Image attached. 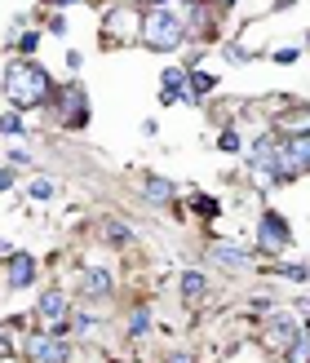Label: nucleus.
<instances>
[{
	"label": "nucleus",
	"mask_w": 310,
	"mask_h": 363,
	"mask_svg": "<svg viewBox=\"0 0 310 363\" xmlns=\"http://www.w3.org/2000/svg\"><path fill=\"white\" fill-rule=\"evenodd\" d=\"M182 40H187V27H182L173 13L155 9V13H147V18H142V45H147V49L169 53V49H177Z\"/></svg>",
	"instance_id": "2"
},
{
	"label": "nucleus",
	"mask_w": 310,
	"mask_h": 363,
	"mask_svg": "<svg viewBox=\"0 0 310 363\" xmlns=\"http://www.w3.org/2000/svg\"><path fill=\"white\" fill-rule=\"evenodd\" d=\"M94 323H98L94 315H80V319H76V328H80V333H94Z\"/></svg>",
	"instance_id": "25"
},
{
	"label": "nucleus",
	"mask_w": 310,
	"mask_h": 363,
	"mask_svg": "<svg viewBox=\"0 0 310 363\" xmlns=\"http://www.w3.org/2000/svg\"><path fill=\"white\" fill-rule=\"evenodd\" d=\"M209 257H213L217 266H231V270H248V266H253V252H244L240 244H222V240L213 244Z\"/></svg>",
	"instance_id": "10"
},
{
	"label": "nucleus",
	"mask_w": 310,
	"mask_h": 363,
	"mask_svg": "<svg viewBox=\"0 0 310 363\" xmlns=\"http://www.w3.org/2000/svg\"><path fill=\"white\" fill-rule=\"evenodd\" d=\"M297 333H301V323H293V319H275V323L266 328V337H262V341H266L270 350H288Z\"/></svg>",
	"instance_id": "12"
},
{
	"label": "nucleus",
	"mask_w": 310,
	"mask_h": 363,
	"mask_svg": "<svg viewBox=\"0 0 310 363\" xmlns=\"http://www.w3.org/2000/svg\"><path fill=\"white\" fill-rule=\"evenodd\" d=\"M53 195V182H31V199H49Z\"/></svg>",
	"instance_id": "21"
},
{
	"label": "nucleus",
	"mask_w": 310,
	"mask_h": 363,
	"mask_svg": "<svg viewBox=\"0 0 310 363\" xmlns=\"http://www.w3.org/2000/svg\"><path fill=\"white\" fill-rule=\"evenodd\" d=\"M253 173H266V177H279V142L275 138H258V142H253Z\"/></svg>",
	"instance_id": "8"
},
{
	"label": "nucleus",
	"mask_w": 310,
	"mask_h": 363,
	"mask_svg": "<svg viewBox=\"0 0 310 363\" xmlns=\"http://www.w3.org/2000/svg\"><path fill=\"white\" fill-rule=\"evenodd\" d=\"M58 120L67 124V129H80V124L89 120V94L80 84H62L58 89Z\"/></svg>",
	"instance_id": "4"
},
{
	"label": "nucleus",
	"mask_w": 310,
	"mask_h": 363,
	"mask_svg": "<svg viewBox=\"0 0 310 363\" xmlns=\"http://www.w3.org/2000/svg\"><path fill=\"white\" fill-rule=\"evenodd\" d=\"M182 297H204V275H199V270H187V275H182Z\"/></svg>",
	"instance_id": "15"
},
{
	"label": "nucleus",
	"mask_w": 310,
	"mask_h": 363,
	"mask_svg": "<svg viewBox=\"0 0 310 363\" xmlns=\"http://www.w3.org/2000/svg\"><path fill=\"white\" fill-rule=\"evenodd\" d=\"M195 208L204 213V217H217V199H209V195H199V199H195Z\"/></svg>",
	"instance_id": "22"
},
{
	"label": "nucleus",
	"mask_w": 310,
	"mask_h": 363,
	"mask_svg": "<svg viewBox=\"0 0 310 363\" xmlns=\"http://www.w3.org/2000/svg\"><path fill=\"white\" fill-rule=\"evenodd\" d=\"M284 363H310V328H301L293 337V346L284 350Z\"/></svg>",
	"instance_id": "14"
},
{
	"label": "nucleus",
	"mask_w": 310,
	"mask_h": 363,
	"mask_svg": "<svg viewBox=\"0 0 310 363\" xmlns=\"http://www.w3.org/2000/svg\"><path fill=\"white\" fill-rule=\"evenodd\" d=\"M35 319L45 323V333H62L67 319H71V301L62 293H45L40 306H35Z\"/></svg>",
	"instance_id": "5"
},
{
	"label": "nucleus",
	"mask_w": 310,
	"mask_h": 363,
	"mask_svg": "<svg viewBox=\"0 0 310 363\" xmlns=\"http://www.w3.org/2000/svg\"><path fill=\"white\" fill-rule=\"evenodd\" d=\"M0 133H23V116H18V111L0 116Z\"/></svg>",
	"instance_id": "18"
},
{
	"label": "nucleus",
	"mask_w": 310,
	"mask_h": 363,
	"mask_svg": "<svg viewBox=\"0 0 310 363\" xmlns=\"http://www.w3.org/2000/svg\"><path fill=\"white\" fill-rule=\"evenodd\" d=\"M102 27H106V35H111V40H116V35H124V40H142V13H138V9H129V5L111 9Z\"/></svg>",
	"instance_id": "7"
},
{
	"label": "nucleus",
	"mask_w": 310,
	"mask_h": 363,
	"mask_svg": "<svg viewBox=\"0 0 310 363\" xmlns=\"http://www.w3.org/2000/svg\"><path fill=\"white\" fill-rule=\"evenodd\" d=\"M217 147H222L226 155H235V151H240V133H235V129H226L222 138H217Z\"/></svg>",
	"instance_id": "19"
},
{
	"label": "nucleus",
	"mask_w": 310,
	"mask_h": 363,
	"mask_svg": "<svg viewBox=\"0 0 310 363\" xmlns=\"http://www.w3.org/2000/svg\"><path fill=\"white\" fill-rule=\"evenodd\" d=\"M213 5H222V9H231V5H235V0H213Z\"/></svg>",
	"instance_id": "27"
},
{
	"label": "nucleus",
	"mask_w": 310,
	"mask_h": 363,
	"mask_svg": "<svg viewBox=\"0 0 310 363\" xmlns=\"http://www.w3.org/2000/svg\"><path fill=\"white\" fill-rule=\"evenodd\" d=\"M106 240H111V244H124V240H129V230L111 222V226H106Z\"/></svg>",
	"instance_id": "23"
},
{
	"label": "nucleus",
	"mask_w": 310,
	"mask_h": 363,
	"mask_svg": "<svg viewBox=\"0 0 310 363\" xmlns=\"http://www.w3.org/2000/svg\"><path fill=\"white\" fill-rule=\"evenodd\" d=\"M35 279V257L31 252H9V288H31Z\"/></svg>",
	"instance_id": "11"
},
{
	"label": "nucleus",
	"mask_w": 310,
	"mask_h": 363,
	"mask_svg": "<svg viewBox=\"0 0 310 363\" xmlns=\"http://www.w3.org/2000/svg\"><path fill=\"white\" fill-rule=\"evenodd\" d=\"M151 5H169V0H151Z\"/></svg>",
	"instance_id": "28"
},
{
	"label": "nucleus",
	"mask_w": 310,
	"mask_h": 363,
	"mask_svg": "<svg viewBox=\"0 0 310 363\" xmlns=\"http://www.w3.org/2000/svg\"><path fill=\"white\" fill-rule=\"evenodd\" d=\"M5 94H9V102L18 106V111H31V106L49 102L53 80H49V71L35 67V62H9V71H5Z\"/></svg>",
	"instance_id": "1"
},
{
	"label": "nucleus",
	"mask_w": 310,
	"mask_h": 363,
	"mask_svg": "<svg viewBox=\"0 0 310 363\" xmlns=\"http://www.w3.org/2000/svg\"><path fill=\"white\" fill-rule=\"evenodd\" d=\"M258 240H262L266 252L288 248V222H284L279 213H262V222H258Z\"/></svg>",
	"instance_id": "9"
},
{
	"label": "nucleus",
	"mask_w": 310,
	"mask_h": 363,
	"mask_svg": "<svg viewBox=\"0 0 310 363\" xmlns=\"http://www.w3.org/2000/svg\"><path fill=\"white\" fill-rule=\"evenodd\" d=\"M310 169V129H297L279 142V177H301Z\"/></svg>",
	"instance_id": "3"
},
{
	"label": "nucleus",
	"mask_w": 310,
	"mask_h": 363,
	"mask_svg": "<svg viewBox=\"0 0 310 363\" xmlns=\"http://www.w3.org/2000/svg\"><path fill=\"white\" fill-rule=\"evenodd\" d=\"M284 279H306V266H284Z\"/></svg>",
	"instance_id": "24"
},
{
	"label": "nucleus",
	"mask_w": 310,
	"mask_h": 363,
	"mask_svg": "<svg viewBox=\"0 0 310 363\" xmlns=\"http://www.w3.org/2000/svg\"><path fill=\"white\" fill-rule=\"evenodd\" d=\"M213 84H217V80L209 76V71H195V76H191V89H187V98H195V94H209Z\"/></svg>",
	"instance_id": "17"
},
{
	"label": "nucleus",
	"mask_w": 310,
	"mask_h": 363,
	"mask_svg": "<svg viewBox=\"0 0 310 363\" xmlns=\"http://www.w3.org/2000/svg\"><path fill=\"white\" fill-rule=\"evenodd\" d=\"M9 186H13V173H9V169H0V191H9Z\"/></svg>",
	"instance_id": "26"
},
{
	"label": "nucleus",
	"mask_w": 310,
	"mask_h": 363,
	"mask_svg": "<svg viewBox=\"0 0 310 363\" xmlns=\"http://www.w3.org/2000/svg\"><path fill=\"white\" fill-rule=\"evenodd\" d=\"M27 359L31 363H62L67 346L58 341V333H31L27 337Z\"/></svg>",
	"instance_id": "6"
},
{
	"label": "nucleus",
	"mask_w": 310,
	"mask_h": 363,
	"mask_svg": "<svg viewBox=\"0 0 310 363\" xmlns=\"http://www.w3.org/2000/svg\"><path fill=\"white\" fill-rule=\"evenodd\" d=\"M147 328H151V315H147V311H138V315H133V323H129V333H133V337H142Z\"/></svg>",
	"instance_id": "20"
},
{
	"label": "nucleus",
	"mask_w": 310,
	"mask_h": 363,
	"mask_svg": "<svg viewBox=\"0 0 310 363\" xmlns=\"http://www.w3.org/2000/svg\"><path fill=\"white\" fill-rule=\"evenodd\" d=\"M147 199H155V204H169V199H173V186H169L164 177H151V182H147Z\"/></svg>",
	"instance_id": "16"
},
{
	"label": "nucleus",
	"mask_w": 310,
	"mask_h": 363,
	"mask_svg": "<svg viewBox=\"0 0 310 363\" xmlns=\"http://www.w3.org/2000/svg\"><path fill=\"white\" fill-rule=\"evenodd\" d=\"M84 293H94V297H106L111 293V270H102V266H94V270H84Z\"/></svg>",
	"instance_id": "13"
}]
</instances>
